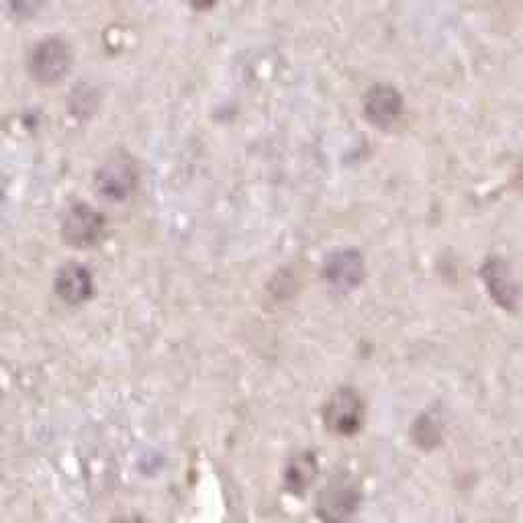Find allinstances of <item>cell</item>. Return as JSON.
<instances>
[{
	"label": "cell",
	"mask_w": 523,
	"mask_h": 523,
	"mask_svg": "<svg viewBox=\"0 0 523 523\" xmlns=\"http://www.w3.org/2000/svg\"><path fill=\"white\" fill-rule=\"evenodd\" d=\"M403 109V101H401V94L393 88V86H374L368 94H366V103H364V111L366 117L376 125V127H391Z\"/></svg>",
	"instance_id": "52a82bcc"
},
{
	"label": "cell",
	"mask_w": 523,
	"mask_h": 523,
	"mask_svg": "<svg viewBox=\"0 0 523 523\" xmlns=\"http://www.w3.org/2000/svg\"><path fill=\"white\" fill-rule=\"evenodd\" d=\"M70 52L60 39L41 41L31 56V72L39 82H56L68 72Z\"/></svg>",
	"instance_id": "277c9868"
},
{
	"label": "cell",
	"mask_w": 523,
	"mask_h": 523,
	"mask_svg": "<svg viewBox=\"0 0 523 523\" xmlns=\"http://www.w3.org/2000/svg\"><path fill=\"white\" fill-rule=\"evenodd\" d=\"M521 184H523V174H521Z\"/></svg>",
	"instance_id": "8fae6325"
},
{
	"label": "cell",
	"mask_w": 523,
	"mask_h": 523,
	"mask_svg": "<svg viewBox=\"0 0 523 523\" xmlns=\"http://www.w3.org/2000/svg\"><path fill=\"white\" fill-rule=\"evenodd\" d=\"M362 415H364L362 401L350 389L338 391L334 397H331L325 409V421L329 425V430L342 436H350L360 430Z\"/></svg>",
	"instance_id": "7a4b0ae2"
},
{
	"label": "cell",
	"mask_w": 523,
	"mask_h": 523,
	"mask_svg": "<svg viewBox=\"0 0 523 523\" xmlns=\"http://www.w3.org/2000/svg\"><path fill=\"white\" fill-rule=\"evenodd\" d=\"M137 184V170L129 158H113L97 174V188L111 201H125Z\"/></svg>",
	"instance_id": "5b68a950"
},
{
	"label": "cell",
	"mask_w": 523,
	"mask_h": 523,
	"mask_svg": "<svg viewBox=\"0 0 523 523\" xmlns=\"http://www.w3.org/2000/svg\"><path fill=\"white\" fill-rule=\"evenodd\" d=\"M56 291L66 303H82L92 291V278L82 266H66L56 278Z\"/></svg>",
	"instance_id": "9c48e42d"
},
{
	"label": "cell",
	"mask_w": 523,
	"mask_h": 523,
	"mask_svg": "<svg viewBox=\"0 0 523 523\" xmlns=\"http://www.w3.org/2000/svg\"><path fill=\"white\" fill-rule=\"evenodd\" d=\"M325 278L336 289H354L364 278V262L358 252L342 250L327 258Z\"/></svg>",
	"instance_id": "ba28073f"
},
{
	"label": "cell",
	"mask_w": 523,
	"mask_h": 523,
	"mask_svg": "<svg viewBox=\"0 0 523 523\" xmlns=\"http://www.w3.org/2000/svg\"><path fill=\"white\" fill-rule=\"evenodd\" d=\"M360 503L358 485L350 477L331 479L317 499V515L325 523H348Z\"/></svg>",
	"instance_id": "6da1fadb"
},
{
	"label": "cell",
	"mask_w": 523,
	"mask_h": 523,
	"mask_svg": "<svg viewBox=\"0 0 523 523\" xmlns=\"http://www.w3.org/2000/svg\"><path fill=\"white\" fill-rule=\"evenodd\" d=\"M315 474H317V462L311 454H299L295 456L287 470H284V485H287V489L295 495L299 493H305L307 487L315 481Z\"/></svg>",
	"instance_id": "30bf717a"
},
{
	"label": "cell",
	"mask_w": 523,
	"mask_h": 523,
	"mask_svg": "<svg viewBox=\"0 0 523 523\" xmlns=\"http://www.w3.org/2000/svg\"><path fill=\"white\" fill-rule=\"evenodd\" d=\"M105 231V219L88 205H76L64 219L66 240L78 248L97 244Z\"/></svg>",
	"instance_id": "3957f363"
},
{
	"label": "cell",
	"mask_w": 523,
	"mask_h": 523,
	"mask_svg": "<svg viewBox=\"0 0 523 523\" xmlns=\"http://www.w3.org/2000/svg\"><path fill=\"white\" fill-rule=\"evenodd\" d=\"M481 276H483V282L487 284L491 297L503 309L515 311L517 301H519V284L515 282L509 266L499 258H491L485 262Z\"/></svg>",
	"instance_id": "8992f818"
}]
</instances>
